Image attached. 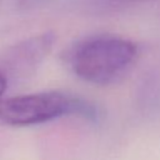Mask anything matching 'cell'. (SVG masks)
Masks as SVG:
<instances>
[{
  "instance_id": "6da1fadb",
  "label": "cell",
  "mask_w": 160,
  "mask_h": 160,
  "mask_svg": "<svg viewBox=\"0 0 160 160\" xmlns=\"http://www.w3.org/2000/svg\"><path fill=\"white\" fill-rule=\"evenodd\" d=\"M138 46L118 35L101 34L85 38L65 54L70 70L81 80L108 85L120 79L135 62Z\"/></svg>"
},
{
  "instance_id": "3957f363",
  "label": "cell",
  "mask_w": 160,
  "mask_h": 160,
  "mask_svg": "<svg viewBox=\"0 0 160 160\" xmlns=\"http://www.w3.org/2000/svg\"><path fill=\"white\" fill-rule=\"evenodd\" d=\"M56 36L42 32L5 49L0 55V70L8 80H24L31 76L50 54Z\"/></svg>"
},
{
  "instance_id": "277c9868",
  "label": "cell",
  "mask_w": 160,
  "mask_h": 160,
  "mask_svg": "<svg viewBox=\"0 0 160 160\" xmlns=\"http://www.w3.org/2000/svg\"><path fill=\"white\" fill-rule=\"evenodd\" d=\"M8 78L5 76V74L0 70V99H1V96L4 95V92H5V90H6V88H8Z\"/></svg>"
},
{
  "instance_id": "7a4b0ae2",
  "label": "cell",
  "mask_w": 160,
  "mask_h": 160,
  "mask_svg": "<svg viewBox=\"0 0 160 160\" xmlns=\"http://www.w3.org/2000/svg\"><path fill=\"white\" fill-rule=\"evenodd\" d=\"M66 115L98 119L96 109L84 99L62 91H41L0 99V122L29 126Z\"/></svg>"
}]
</instances>
